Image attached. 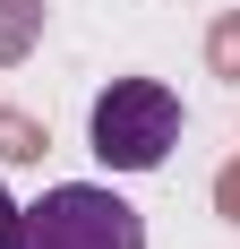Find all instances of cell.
<instances>
[{
	"instance_id": "1",
	"label": "cell",
	"mask_w": 240,
	"mask_h": 249,
	"mask_svg": "<svg viewBox=\"0 0 240 249\" xmlns=\"http://www.w3.org/2000/svg\"><path fill=\"white\" fill-rule=\"evenodd\" d=\"M86 146L112 172H163V155L180 146V95L163 77H112L86 112Z\"/></svg>"
},
{
	"instance_id": "2",
	"label": "cell",
	"mask_w": 240,
	"mask_h": 249,
	"mask_svg": "<svg viewBox=\"0 0 240 249\" xmlns=\"http://www.w3.org/2000/svg\"><path fill=\"white\" fill-rule=\"evenodd\" d=\"M17 249H146V215L95 180H60L17 206Z\"/></svg>"
},
{
	"instance_id": "3",
	"label": "cell",
	"mask_w": 240,
	"mask_h": 249,
	"mask_svg": "<svg viewBox=\"0 0 240 249\" xmlns=\"http://www.w3.org/2000/svg\"><path fill=\"white\" fill-rule=\"evenodd\" d=\"M0 249H17V198L0 189Z\"/></svg>"
}]
</instances>
